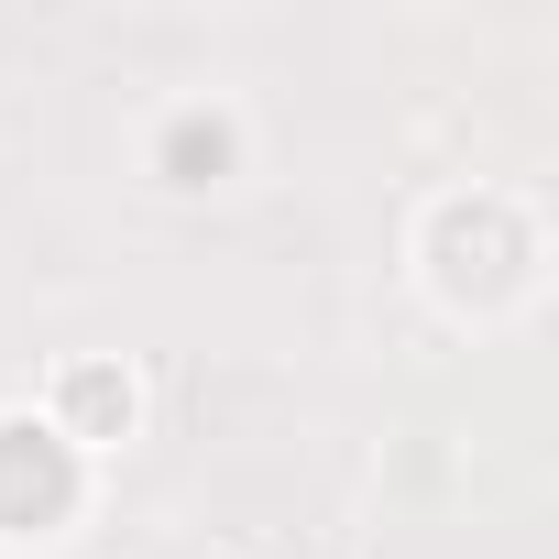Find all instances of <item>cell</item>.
Here are the masks:
<instances>
[{
    "mask_svg": "<svg viewBox=\"0 0 559 559\" xmlns=\"http://www.w3.org/2000/svg\"><path fill=\"white\" fill-rule=\"evenodd\" d=\"M67 504H78V450H67L56 428H34V417H0V526L34 537V526H56Z\"/></svg>",
    "mask_w": 559,
    "mask_h": 559,
    "instance_id": "cell-1",
    "label": "cell"
},
{
    "mask_svg": "<svg viewBox=\"0 0 559 559\" xmlns=\"http://www.w3.org/2000/svg\"><path fill=\"white\" fill-rule=\"evenodd\" d=\"M165 154H176V176H198V165H219V154H230V132H219V121H176V143H165Z\"/></svg>",
    "mask_w": 559,
    "mask_h": 559,
    "instance_id": "cell-3",
    "label": "cell"
},
{
    "mask_svg": "<svg viewBox=\"0 0 559 559\" xmlns=\"http://www.w3.org/2000/svg\"><path fill=\"white\" fill-rule=\"evenodd\" d=\"M121 428H132V384H121L110 362H78V373H67V428H56V439L78 450V439H121Z\"/></svg>",
    "mask_w": 559,
    "mask_h": 559,
    "instance_id": "cell-2",
    "label": "cell"
}]
</instances>
